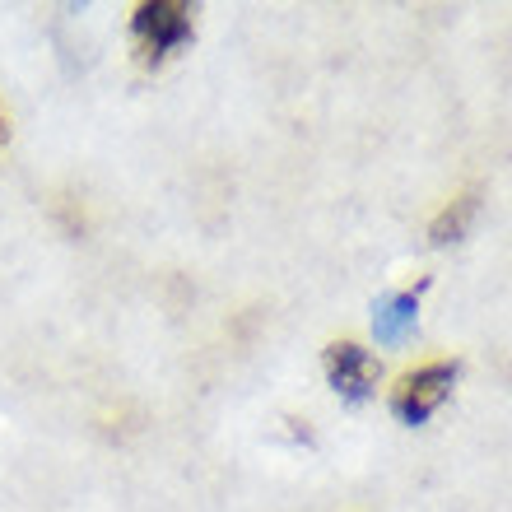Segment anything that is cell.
<instances>
[{"instance_id":"1","label":"cell","mask_w":512,"mask_h":512,"mask_svg":"<svg viewBox=\"0 0 512 512\" xmlns=\"http://www.w3.org/2000/svg\"><path fill=\"white\" fill-rule=\"evenodd\" d=\"M457 364H424L415 373H405L391 391V415L401 419V424H429L438 415V405L452 396L457 387Z\"/></svg>"},{"instance_id":"2","label":"cell","mask_w":512,"mask_h":512,"mask_svg":"<svg viewBox=\"0 0 512 512\" xmlns=\"http://www.w3.org/2000/svg\"><path fill=\"white\" fill-rule=\"evenodd\" d=\"M135 42L145 47V61H163L168 52H177L182 42H191L196 24H191V5L182 0H145L131 19Z\"/></svg>"},{"instance_id":"3","label":"cell","mask_w":512,"mask_h":512,"mask_svg":"<svg viewBox=\"0 0 512 512\" xmlns=\"http://www.w3.org/2000/svg\"><path fill=\"white\" fill-rule=\"evenodd\" d=\"M326 382L345 405H364L373 396V359L364 345H354V340L326 345Z\"/></svg>"},{"instance_id":"6","label":"cell","mask_w":512,"mask_h":512,"mask_svg":"<svg viewBox=\"0 0 512 512\" xmlns=\"http://www.w3.org/2000/svg\"><path fill=\"white\" fill-rule=\"evenodd\" d=\"M5 131H10V126H5V117H0V145H5Z\"/></svg>"},{"instance_id":"4","label":"cell","mask_w":512,"mask_h":512,"mask_svg":"<svg viewBox=\"0 0 512 512\" xmlns=\"http://www.w3.org/2000/svg\"><path fill=\"white\" fill-rule=\"evenodd\" d=\"M424 289H429V280L415 284V289H401V294H382L378 303H373V336H378V345L396 350V345H405V340L415 336L419 294H424Z\"/></svg>"},{"instance_id":"5","label":"cell","mask_w":512,"mask_h":512,"mask_svg":"<svg viewBox=\"0 0 512 512\" xmlns=\"http://www.w3.org/2000/svg\"><path fill=\"white\" fill-rule=\"evenodd\" d=\"M475 215H480V191L471 187V191H461L452 205H443V210H438V219L429 224V243H433V247L461 243V238L471 233Z\"/></svg>"}]
</instances>
